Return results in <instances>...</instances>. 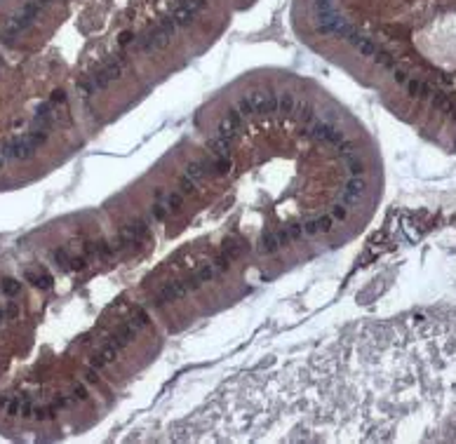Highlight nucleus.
Instances as JSON below:
<instances>
[{
    "label": "nucleus",
    "mask_w": 456,
    "mask_h": 444,
    "mask_svg": "<svg viewBox=\"0 0 456 444\" xmlns=\"http://www.w3.org/2000/svg\"><path fill=\"white\" fill-rule=\"evenodd\" d=\"M377 195L367 132L306 85H247L103 202L0 263V426L103 421L174 341L339 252Z\"/></svg>",
    "instance_id": "obj_1"
}]
</instances>
